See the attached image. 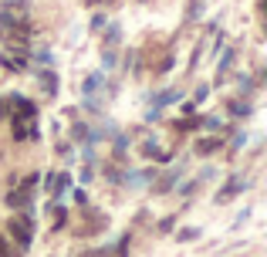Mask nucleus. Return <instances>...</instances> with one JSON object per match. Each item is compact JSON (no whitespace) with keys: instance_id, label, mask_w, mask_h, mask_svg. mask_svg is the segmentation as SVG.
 Returning <instances> with one entry per match:
<instances>
[{"instance_id":"1","label":"nucleus","mask_w":267,"mask_h":257,"mask_svg":"<svg viewBox=\"0 0 267 257\" xmlns=\"http://www.w3.org/2000/svg\"><path fill=\"white\" fill-rule=\"evenodd\" d=\"M10 237L17 240V244H31V220H24V217H14L10 220Z\"/></svg>"},{"instance_id":"2","label":"nucleus","mask_w":267,"mask_h":257,"mask_svg":"<svg viewBox=\"0 0 267 257\" xmlns=\"http://www.w3.org/2000/svg\"><path fill=\"white\" fill-rule=\"evenodd\" d=\"M7 206H14V210L27 206V193H10V196H7Z\"/></svg>"},{"instance_id":"3","label":"nucleus","mask_w":267,"mask_h":257,"mask_svg":"<svg viewBox=\"0 0 267 257\" xmlns=\"http://www.w3.org/2000/svg\"><path fill=\"white\" fill-rule=\"evenodd\" d=\"M216 146H220L216 139H203V142H200V152H203V156H206V152H213Z\"/></svg>"},{"instance_id":"4","label":"nucleus","mask_w":267,"mask_h":257,"mask_svg":"<svg viewBox=\"0 0 267 257\" xmlns=\"http://www.w3.org/2000/svg\"><path fill=\"white\" fill-rule=\"evenodd\" d=\"M0 257H7V244L3 240H0Z\"/></svg>"}]
</instances>
